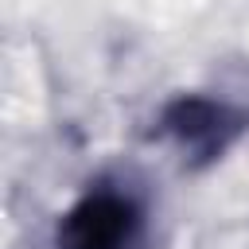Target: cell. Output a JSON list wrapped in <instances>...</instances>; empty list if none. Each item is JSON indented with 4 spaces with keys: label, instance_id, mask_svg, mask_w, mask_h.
Listing matches in <instances>:
<instances>
[{
    "label": "cell",
    "instance_id": "obj_1",
    "mask_svg": "<svg viewBox=\"0 0 249 249\" xmlns=\"http://www.w3.org/2000/svg\"><path fill=\"white\" fill-rule=\"evenodd\" d=\"M160 132L175 144V152L191 167H206L230 152V144L241 132V117L214 97L202 93H179L160 113Z\"/></svg>",
    "mask_w": 249,
    "mask_h": 249
},
{
    "label": "cell",
    "instance_id": "obj_2",
    "mask_svg": "<svg viewBox=\"0 0 249 249\" xmlns=\"http://www.w3.org/2000/svg\"><path fill=\"white\" fill-rule=\"evenodd\" d=\"M140 210L121 191L82 195L58 222V249H132Z\"/></svg>",
    "mask_w": 249,
    "mask_h": 249
}]
</instances>
